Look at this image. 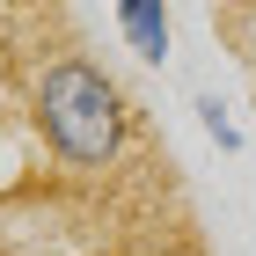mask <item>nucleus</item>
I'll use <instances>...</instances> for the list:
<instances>
[{
    "mask_svg": "<svg viewBox=\"0 0 256 256\" xmlns=\"http://www.w3.org/2000/svg\"><path fill=\"white\" fill-rule=\"evenodd\" d=\"M30 110H37L44 146H52L66 168H118L124 139H132V102H124V88L102 74L96 59H80V52H66V59H52L37 74Z\"/></svg>",
    "mask_w": 256,
    "mask_h": 256,
    "instance_id": "1",
    "label": "nucleus"
},
{
    "mask_svg": "<svg viewBox=\"0 0 256 256\" xmlns=\"http://www.w3.org/2000/svg\"><path fill=\"white\" fill-rule=\"evenodd\" d=\"M118 37L132 44V59L161 66L168 44H176V30H168V0H118Z\"/></svg>",
    "mask_w": 256,
    "mask_h": 256,
    "instance_id": "2",
    "label": "nucleus"
},
{
    "mask_svg": "<svg viewBox=\"0 0 256 256\" xmlns=\"http://www.w3.org/2000/svg\"><path fill=\"white\" fill-rule=\"evenodd\" d=\"M198 124H205V139H212L220 154H242V124L227 118V102H220V96H198Z\"/></svg>",
    "mask_w": 256,
    "mask_h": 256,
    "instance_id": "3",
    "label": "nucleus"
}]
</instances>
